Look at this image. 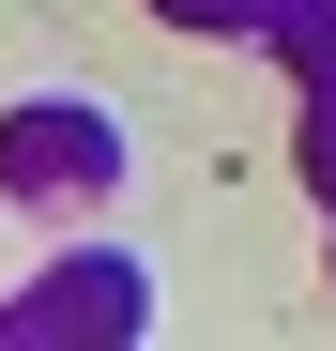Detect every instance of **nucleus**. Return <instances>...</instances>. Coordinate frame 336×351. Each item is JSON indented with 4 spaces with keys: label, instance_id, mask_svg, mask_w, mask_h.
Segmentation results:
<instances>
[{
    "label": "nucleus",
    "instance_id": "nucleus-3",
    "mask_svg": "<svg viewBox=\"0 0 336 351\" xmlns=\"http://www.w3.org/2000/svg\"><path fill=\"white\" fill-rule=\"evenodd\" d=\"M168 31H291V0H153Z\"/></svg>",
    "mask_w": 336,
    "mask_h": 351
},
{
    "label": "nucleus",
    "instance_id": "nucleus-1",
    "mask_svg": "<svg viewBox=\"0 0 336 351\" xmlns=\"http://www.w3.org/2000/svg\"><path fill=\"white\" fill-rule=\"evenodd\" d=\"M46 336H153V275L123 245H62L16 306H0V351H46Z\"/></svg>",
    "mask_w": 336,
    "mask_h": 351
},
{
    "label": "nucleus",
    "instance_id": "nucleus-2",
    "mask_svg": "<svg viewBox=\"0 0 336 351\" xmlns=\"http://www.w3.org/2000/svg\"><path fill=\"white\" fill-rule=\"evenodd\" d=\"M0 184L31 214H92L123 184V123H107V107H16V123H0Z\"/></svg>",
    "mask_w": 336,
    "mask_h": 351
},
{
    "label": "nucleus",
    "instance_id": "nucleus-4",
    "mask_svg": "<svg viewBox=\"0 0 336 351\" xmlns=\"http://www.w3.org/2000/svg\"><path fill=\"white\" fill-rule=\"evenodd\" d=\"M291 31H306V77H336V0H291Z\"/></svg>",
    "mask_w": 336,
    "mask_h": 351
}]
</instances>
